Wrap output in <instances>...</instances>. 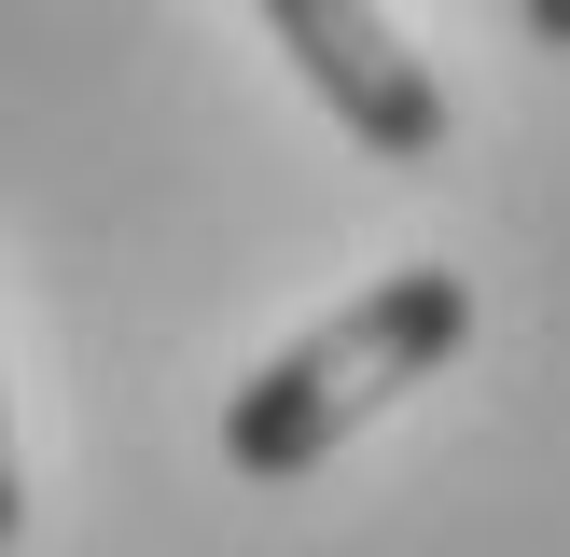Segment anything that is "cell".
<instances>
[{
  "instance_id": "cell-1",
  "label": "cell",
  "mask_w": 570,
  "mask_h": 557,
  "mask_svg": "<svg viewBox=\"0 0 570 557\" xmlns=\"http://www.w3.org/2000/svg\"><path fill=\"white\" fill-rule=\"evenodd\" d=\"M460 349H473V278L390 265L376 293H348L334 321H306L278 362H250V377L223 390V460H237L250 488H293V473H321L362 418H390L432 362H460Z\"/></svg>"
},
{
  "instance_id": "cell-3",
  "label": "cell",
  "mask_w": 570,
  "mask_h": 557,
  "mask_svg": "<svg viewBox=\"0 0 570 557\" xmlns=\"http://www.w3.org/2000/svg\"><path fill=\"white\" fill-rule=\"evenodd\" d=\"M28 529V473H14V418H0V544Z\"/></svg>"
},
{
  "instance_id": "cell-2",
  "label": "cell",
  "mask_w": 570,
  "mask_h": 557,
  "mask_svg": "<svg viewBox=\"0 0 570 557\" xmlns=\"http://www.w3.org/2000/svg\"><path fill=\"white\" fill-rule=\"evenodd\" d=\"M250 14L278 28V56L306 70V98H321L362 154H390V167L445 154V84H432V56L390 28V0H250Z\"/></svg>"
},
{
  "instance_id": "cell-4",
  "label": "cell",
  "mask_w": 570,
  "mask_h": 557,
  "mask_svg": "<svg viewBox=\"0 0 570 557\" xmlns=\"http://www.w3.org/2000/svg\"><path fill=\"white\" fill-rule=\"evenodd\" d=\"M515 28H529L543 56H570V0H515Z\"/></svg>"
}]
</instances>
